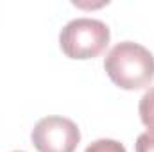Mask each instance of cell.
<instances>
[{
    "label": "cell",
    "mask_w": 154,
    "mask_h": 152,
    "mask_svg": "<svg viewBox=\"0 0 154 152\" xmlns=\"http://www.w3.org/2000/svg\"><path fill=\"white\" fill-rule=\"evenodd\" d=\"M104 70L118 88L142 90L154 81V56L140 43L122 41L108 52Z\"/></svg>",
    "instance_id": "obj_1"
},
{
    "label": "cell",
    "mask_w": 154,
    "mask_h": 152,
    "mask_svg": "<svg viewBox=\"0 0 154 152\" xmlns=\"http://www.w3.org/2000/svg\"><path fill=\"white\" fill-rule=\"evenodd\" d=\"M109 27L93 18H75L59 32V47L70 59H93L109 43Z\"/></svg>",
    "instance_id": "obj_2"
},
{
    "label": "cell",
    "mask_w": 154,
    "mask_h": 152,
    "mask_svg": "<svg viewBox=\"0 0 154 152\" xmlns=\"http://www.w3.org/2000/svg\"><path fill=\"white\" fill-rule=\"evenodd\" d=\"M31 140L38 152H75L81 131L70 118L45 116L34 125Z\"/></svg>",
    "instance_id": "obj_3"
},
{
    "label": "cell",
    "mask_w": 154,
    "mask_h": 152,
    "mask_svg": "<svg viewBox=\"0 0 154 152\" xmlns=\"http://www.w3.org/2000/svg\"><path fill=\"white\" fill-rule=\"evenodd\" d=\"M138 111H140V118H142V123L154 132V88H149L143 97L140 99V106H138Z\"/></svg>",
    "instance_id": "obj_4"
},
{
    "label": "cell",
    "mask_w": 154,
    "mask_h": 152,
    "mask_svg": "<svg viewBox=\"0 0 154 152\" xmlns=\"http://www.w3.org/2000/svg\"><path fill=\"white\" fill-rule=\"evenodd\" d=\"M84 152H127V150L120 141L109 140V138H102V140H97L91 145H88Z\"/></svg>",
    "instance_id": "obj_5"
},
{
    "label": "cell",
    "mask_w": 154,
    "mask_h": 152,
    "mask_svg": "<svg viewBox=\"0 0 154 152\" xmlns=\"http://www.w3.org/2000/svg\"><path fill=\"white\" fill-rule=\"evenodd\" d=\"M136 152H154V132L147 131L138 136L136 140Z\"/></svg>",
    "instance_id": "obj_6"
},
{
    "label": "cell",
    "mask_w": 154,
    "mask_h": 152,
    "mask_svg": "<svg viewBox=\"0 0 154 152\" xmlns=\"http://www.w3.org/2000/svg\"><path fill=\"white\" fill-rule=\"evenodd\" d=\"M13 152H23V150H13Z\"/></svg>",
    "instance_id": "obj_7"
}]
</instances>
